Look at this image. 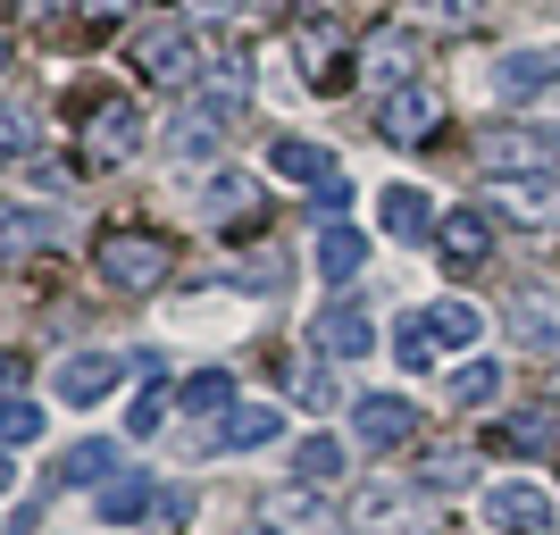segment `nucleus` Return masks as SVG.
Wrapping results in <instances>:
<instances>
[{"instance_id": "nucleus-7", "label": "nucleus", "mask_w": 560, "mask_h": 535, "mask_svg": "<svg viewBox=\"0 0 560 535\" xmlns=\"http://www.w3.org/2000/svg\"><path fill=\"white\" fill-rule=\"evenodd\" d=\"M486 201L527 234H560V176H493Z\"/></svg>"}, {"instance_id": "nucleus-10", "label": "nucleus", "mask_w": 560, "mask_h": 535, "mask_svg": "<svg viewBox=\"0 0 560 535\" xmlns=\"http://www.w3.org/2000/svg\"><path fill=\"white\" fill-rule=\"evenodd\" d=\"M486 519H493V527H502V535H552V493H544V486H527V477H518V486H493L486 493Z\"/></svg>"}, {"instance_id": "nucleus-3", "label": "nucleus", "mask_w": 560, "mask_h": 535, "mask_svg": "<svg viewBox=\"0 0 560 535\" xmlns=\"http://www.w3.org/2000/svg\"><path fill=\"white\" fill-rule=\"evenodd\" d=\"M477 160L493 176H560V126H486Z\"/></svg>"}, {"instance_id": "nucleus-4", "label": "nucleus", "mask_w": 560, "mask_h": 535, "mask_svg": "<svg viewBox=\"0 0 560 535\" xmlns=\"http://www.w3.org/2000/svg\"><path fill=\"white\" fill-rule=\"evenodd\" d=\"M351 535H435V502L410 486H369L351 502Z\"/></svg>"}, {"instance_id": "nucleus-18", "label": "nucleus", "mask_w": 560, "mask_h": 535, "mask_svg": "<svg viewBox=\"0 0 560 535\" xmlns=\"http://www.w3.org/2000/svg\"><path fill=\"white\" fill-rule=\"evenodd\" d=\"M43 243H59V218H50V210H25V201H0V259L43 252Z\"/></svg>"}, {"instance_id": "nucleus-16", "label": "nucleus", "mask_w": 560, "mask_h": 535, "mask_svg": "<svg viewBox=\"0 0 560 535\" xmlns=\"http://www.w3.org/2000/svg\"><path fill=\"white\" fill-rule=\"evenodd\" d=\"M135 151H142L135 101H93V160H135Z\"/></svg>"}, {"instance_id": "nucleus-11", "label": "nucleus", "mask_w": 560, "mask_h": 535, "mask_svg": "<svg viewBox=\"0 0 560 535\" xmlns=\"http://www.w3.org/2000/svg\"><path fill=\"white\" fill-rule=\"evenodd\" d=\"M376 226L394 234V243H435V226H444V218L427 210L419 185H385V193H376Z\"/></svg>"}, {"instance_id": "nucleus-15", "label": "nucleus", "mask_w": 560, "mask_h": 535, "mask_svg": "<svg viewBox=\"0 0 560 535\" xmlns=\"http://www.w3.org/2000/svg\"><path fill=\"white\" fill-rule=\"evenodd\" d=\"M410 435H419V410H410L401 394H369L360 402V443H369V452H394V443H410Z\"/></svg>"}, {"instance_id": "nucleus-39", "label": "nucleus", "mask_w": 560, "mask_h": 535, "mask_svg": "<svg viewBox=\"0 0 560 535\" xmlns=\"http://www.w3.org/2000/svg\"><path fill=\"white\" fill-rule=\"evenodd\" d=\"M435 18H452V25H477V18H486V0H435Z\"/></svg>"}, {"instance_id": "nucleus-13", "label": "nucleus", "mask_w": 560, "mask_h": 535, "mask_svg": "<svg viewBox=\"0 0 560 535\" xmlns=\"http://www.w3.org/2000/svg\"><path fill=\"white\" fill-rule=\"evenodd\" d=\"M360 351H376V318L360 302H335L318 318V360H360Z\"/></svg>"}, {"instance_id": "nucleus-38", "label": "nucleus", "mask_w": 560, "mask_h": 535, "mask_svg": "<svg viewBox=\"0 0 560 535\" xmlns=\"http://www.w3.org/2000/svg\"><path fill=\"white\" fill-rule=\"evenodd\" d=\"M151 511H160V527H185V519H192V493H160Z\"/></svg>"}, {"instance_id": "nucleus-9", "label": "nucleus", "mask_w": 560, "mask_h": 535, "mask_svg": "<svg viewBox=\"0 0 560 535\" xmlns=\"http://www.w3.org/2000/svg\"><path fill=\"white\" fill-rule=\"evenodd\" d=\"M552 84H560V50H552V43L502 50V59H493V93H502V101H544Z\"/></svg>"}, {"instance_id": "nucleus-8", "label": "nucleus", "mask_w": 560, "mask_h": 535, "mask_svg": "<svg viewBox=\"0 0 560 535\" xmlns=\"http://www.w3.org/2000/svg\"><path fill=\"white\" fill-rule=\"evenodd\" d=\"M376 135L401 142V151H419V142L444 135V101L427 93V84H401V93H385V109H376Z\"/></svg>"}, {"instance_id": "nucleus-24", "label": "nucleus", "mask_w": 560, "mask_h": 535, "mask_svg": "<svg viewBox=\"0 0 560 535\" xmlns=\"http://www.w3.org/2000/svg\"><path fill=\"white\" fill-rule=\"evenodd\" d=\"M284 385H293V402H302V410H318V419L343 402V385H335L327 360H293V369H284Z\"/></svg>"}, {"instance_id": "nucleus-47", "label": "nucleus", "mask_w": 560, "mask_h": 535, "mask_svg": "<svg viewBox=\"0 0 560 535\" xmlns=\"http://www.w3.org/2000/svg\"><path fill=\"white\" fill-rule=\"evenodd\" d=\"M252 535H259V527H252Z\"/></svg>"}, {"instance_id": "nucleus-33", "label": "nucleus", "mask_w": 560, "mask_h": 535, "mask_svg": "<svg viewBox=\"0 0 560 535\" xmlns=\"http://www.w3.org/2000/svg\"><path fill=\"white\" fill-rule=\"evenodd\" d=\"M493 394H502V369H493V360H468L460 385H452V402H460V410H477V402H493Z\"/></svg>"}, {"instance_id": "nucleus-1", "label": "nucleus", "mask_w": 560, "mask_h": 535, "mask_svg": "<svg viewBox=\"0 0 560 535\" xmlns=\"http://www.w3.org/2000/svg\"><path fill=\"white\" fill-rule=\"evenodd\" d=\"M93 268H101V284H109V293H160L167 268H176V243H167V234H151V226H101Z\"/></svg>"}, {"instance_id": "nucleus-12", "label": "nucleus", "mask_w": 560, "mask_h": 535, "mask_svg": "<svg viewBox=\"0 0 560 535\" xmlns=\"http://www.w3.org/2000/svg\"><path fill=\"white\" fill-rule=\"evenodd\" d=\"M511 335L527 360H560V302L552 293H518L511 302Z\"/></svg>"}, {"instance_id": "nucleus-27", "label": "nucleus", "mask_w": 560, "mask_h": 535, "mask_svg": "<svg viewBox=\"0 0 560 535\" xmlns=\"http://www.w3.org/2000/svg\"><path fill=\"white\" fill-rule=\"evenodd\" d=\"M142 511H151V477H109V486H101V519H109V527H135Z\"/></svg>"}, {"instance_id": "nucleus-32", "label": "nucleus", "mask_w": 560, "mask_h": 535, "mask_svg": "<svg viewBox=\"0 0 560 535\" xmlns=\"http://www.w3.org/2000/svg\"><path fill=\"white\" fill-rule=\"evenodd\" d=\"M468 477H477V461H468V452H427V493H460Z\"/></svg>"}, {"instance_id": "nucleus-28", "label": "nucleus", "mask_w": 560, "mask_h": 535, "mask_svg": "<svg viewBox=\"0 0 560 535\" xmlns=\"http://www.w3.org/2000/svg\"><path fill=\"white\" fill-rule=\"evenodd\" d=\"M252 201H259V193L243 185V176H210V201H201V218H210V226H243V218H252Z\"/></svg>"}, {"instance_id": "nucleus-42", "label": "nucleus", "mask_w": 560, "mask_h": 535, "mask_svg": "<svg viewBox=\"0 0 560 535\" xmlns=\"http://www.w3.org/2000/svg\"><path fill=\"white\" fill-rule=\"evenodd\" d=\"M192 9H201V18H234V9H243V0H192Z\"/></svg>"}, {"instance_id": "nucleus-19", "label": "nucleus", "mask_w": 560, "mask_h": 535, "mask_svg": "<svg viewBox=\"0 0 560 535\" xmlns=\"http://www.w3.org/2000/svg\"><path fill=\"white\" fill-rule=\"evenodd\" d=\"M360 268H369V243H360L343 218H327V226H318V277H327V284H351Z\"/></svg>"}, {"instance_id": "nucleus-41", "label": "nucleus", "mask_w": 560, "mask_h": 535, "mask_svg": "<svg viewBox=\"0 0 560 535\" xmlns=\"http://www.w3.org/2000/svg\"><path fill=\"white\" fill-rule=\"evenodd\" d=\"M50 9H68V0H18V18H50Z\"/></svg>"}, {"instance_id": "nucleus-14", "label": "nucleus", "mask_w": 560, "mask_h": 535, "mask_svg": "<svg viewBox=\"0 0 560 535\" xmlns=\"http://www.w3.org/2000/svg\"><path fill=\"white\" fill-rule=\"evenodd\" d=\"M117 376H126V360H117V351H75L68 369H59V402H68V410H84V402L109 394Z\"/></svg>"}, {"instance_id": "nucleus-21", "label": "nucleus", "mask_w": 560, "mask_h": 535, "mask_svg": "<svg viewBox=\"0 0 560 535\" xmlns=\"http://www.w3.org/2000/svg\"><path fill=\"white\" fill-rule=\"evenodd\" d=\"M369 75L385 84V93L419 84V43H410V34H376V43H369Z\"/></svg>"}, {"instance_id": "nucleus-35", "label": "nucleus", "mask_w": 560, "mask_h": 535, "mask_svg": "<svg viewBox=\"0 0 560 535\" xmlns=\"http://www.w3.org/2000/svg\"><path fill=\"white\" fill-rule=\"evenodd\" d=\"M234 284H252V293H284V259H277V252H259L252 268H234Z\"/></svg>"}, {"instance_id": "nucleus-6", "label": "nucleus", "mask_w": 560, "mask_h": 535, "mask_svg": "<svg viewBox=\"0 0 560 535\" xmlns=\"http://www.w3.org/2000/svg\"><path fill=\"white\" fill-rule=\"evenodd\" d=\"M293 50H302V84L310 93H351V50H343V34H335L327 18H293Z\"/></svg>"}, {"instance_id": "nucleus-2", "label": "nucleus", "mask_w": 560, "mask_h": 535, "mask_svg": "<svg viewBox=\"0 0 560 535\" xmlns=\"http://www.w3.org/2000/svg\"><path fill=\"white\" fill-rule=\"evenodd\" d=\"M243 117H252V93H243L234 75H218L210 93H192L185 109H176V126H167V151H176V160H218V142H226Z\"/></svg>"}, {"instance_id": "nucleus-5", "label": "nucleus", "mask_w": 560, "mask_h": 535, "mask_svg": "<svg viewBox=\"0 0 560 535\" xmlns=\"http://www.w3.org/2000/svg\"><path fill=\"white\" fill-rule=\"evenodd\" d=\"M135 68L142 84H201V43H192V25H151V34H135Z\"/></svg>"}, {"instance_id": "nucleus-43", "label": "nucleus", "mask_w": 560, "mask_h": 535, "mask_svg": "<svg viewBox=\"0 0 560 535\" xmlns=\"http://www.w3.org/2000/svg\"><path fill=\"white\" fill-rule=\"evenodd\" d=\"M9 376H18V360H9V351H0V385H9Z\"/></svg>"}, {"instance_id": "nucleus-17", "label": "nucleus", "mask_w": 560, "mask_h": 535, "mask_svg": "<svg viewBox=\"0 0 560 535\" xmlns=\"http://www.w3.org/2000/svg\"><path fill=\"white\" fill-rule=\"evenodd\" d=\"M277 435H284V410H277V402H234L226 427H218L226 452H259V443H277Z\"/></svg>"}, {"instance_id": "nucleus-20", "label": "nucleus", "mask_w": 560, "mask_h": 535, "mask_svg": "<svg viewBox=\"0 0 560 535\" xmlns=\"http://www.w3.org/2000/svg\"><path fill=\"white\" fill-rule=\"evenodd\" d=\"M435 243H444L452 268H486V259H493V234H486V218H477V210H452L444 226H435Z\"/></svg>"}, {"instance_id": "nucleus-40", "label": "nucleus", "mask_w": 560, "mask_h": 535, "mask_svg": "<svg viewBox=\"0 0 560 535\" xmlns=\"http://www.w3.org/2000/svg\"><path fill=\"white\" fill-rule=\"evenodd\" d=\"M18 151H25V117H0V167L18 160Z\"/></svg>"}, {"instance_id": "nucleus-36", "label": "nucleus", "mask_w": 560, "mask_h": 535, "mask_svg": "<svg viewBox=\"0 0 560 535\" xmlns=\"http://www.w3.org/2000/svg\"><path fill=\"white\" fill-rule=\"evenodd\" d=\"M160 419H167V394H160V385H142V402L126 410V435H151Z\"/></svg>"}, {"instance_id": "nucleus-29", "label": "nucleus", "mask_w": 560, "mask_h": 535, "mask_svg": "<svg viewBox=\"0 0 560 535\" xmlns=\"http://www.w3.org/2000/svg\"><path fill=\"white\" fill-rule=\"evenodd\" d=\"M293 477H302V486H335V477H343V443H335V435H310L302 452H293Z\"/></svg>"}, {"instance_id": "nucleus-37", "label": "nucleus", "mask_w": 560, "mask_h": 535, "mask_svg": "<svg viewBox=\"0 0 560 535\" xmlns=\"http://www.w3.org/2000/svg\"><path fill=\"white\" fill-rule=\"evenodd\" d=\"M343 210H351V176L335 167L327 185H318V226H327V218H343Z\"/></svg>"}, {"instance_id": "nucleus-31", "label": "nucleus", "mask_w": 560, "mask_h": 535, "mask_svg": "<svg viewBox=\"0 0 560 535\" xmlns=\"http://www.w3.org/2000/svg\"><path fill=\"white\" fill-rule=\"evenodd\" d=\"M34 435H43V402L0 394V452H9V443H34Z\"/></svg>"}, {"instance_id": "nucleus-26", "label": "nucleus", "mask_w": 560, "mask_h": 535, "mask_svg": "<svg viewBox=\"0 0 560 535\" xmlns=\"http://www.w3.org/2000/svg\"><path fill=\"white\" fill-rule=\"evenodd\" d=\"M109 468H117V443H75L68 461H59V486H109Z\"/></svg>"}, {"instance_id": "nucleus-23", "label": "nucleus", "mask_w": 560, "mask_h": 535, "mask_svg": "<svg viewBox=\"0 0 560 535\" xmlns=\"http://www.w3.org/2000/svg\"><path fill=\"white\" fill-rule=\"evenodd\" d=\"M268 167H277V176H310V185H327V176H335V160L318 151V142H302V135L268 142Z\"/></svg>"}, {"instance_id": "nucleus-46", "label": "nucleus", "mask_w": 560, "mask_h": 535, "mask_svg": "<svg viewBox=\"0 0 560 535\" xmlns=\"http://www.w3.org/2000/svg\"><path fill=\"white\" fill-rule=\"evenodd\" d=\"M0 68H9V43H0Z\"/></svg>"}, {"instance_id": "nucleus-34", "label": "nucleus", "mask_w": 560, "mask_h": 535, "mask_svg": "<svg viewBox=\"0 0 560 535\" xmlns=\"http://www.w3.org/2000/svg\"><path fill=\"white\" fill-rule=\"evenodd\" d=\"M226 402H234V376H226V369H201V376L185 385V410H226Z\"/></svg>"}, {"instance_id": "nucleus-30", "label": "nucleus", "mask_w": 560, "mask_h": 535, "mask_svg": "<svg viewBox=\"0 0 560 535\" xmlns=\"http://www.w3.org/2000/svg\"><path fill=\"white\" fill-rule=\"evenodd\" d=\"M394 360H401V369H427V360H435V326H427V310L394 318Z\"/></svg>"}, {"instance_id": "nucleus-44", "label": "nucleus", "mask_w": 560, "mask_h": 535, "mask_svg": "<svg viewBox=\"0 0 560 535\" xmlns=\"http://www.w3.org/2000/svg\"><path fill=\"white\" fill-rule=\"evenodd\" d=\"M93 9H101V18H117V9H126V0H93Z\"/></svg>"}, {"instance_id": "nucleus-45", "label": "nucleus", "mask_w": 560, "mask_h": 535, "mask_svg": "<svg viewBox=\"0 0 560 535\" xmlns=\"http://www.w3.org/2000/svg\"><path fill=\"white\" fill-rule=\"evenodd\" d=\"M0 493H9V452H0Z\"/></svg>"}, {"instance_id": "nucleus-22", "label": "nucleus", "mask_w": 560, "mask_h": 535, "mask_svg": "<svg viewBox=\"0 0 560 535\" xmlns=\"http://www.w3.org/2000/svg\"><path fill=\"white\" fill-rule=\"evenodd\" d=\"M427 326H435V351H468V344H477V335H486V318H477V302H460V293L427 310Z\"/></svg>"}, {"instance_id": "nucleus-25", "label": "nucleus", "mask_w": 560, "mask_h": 535, "mask_svg": "<svg viewBox=\"0 0 560 535\" xmlns=\"http://www.w3.org/2000/svg\"><path fill=\"white\" fill-rule=\"evenodd\" d=\"M493 443H502V452H552L560 443V410H518Z\"/></svg>"}]
</instances>
